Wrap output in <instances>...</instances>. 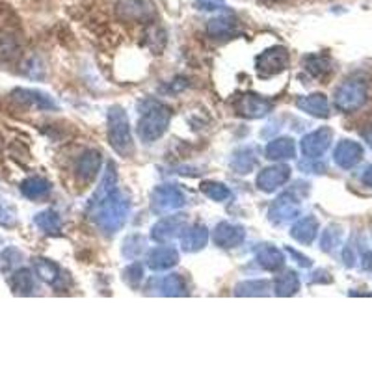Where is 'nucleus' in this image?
Instances as JSON below:
<instances>
[{
    "mask_svg": "<svg viewBox=\"0 0 372 372\" xmlns=\"http://www.w3.org/2000/svg\"><path fill=\"white\" fill-rule=\"evenodd\" d=\"M99 166H101V153L99 151H86L74 166V173H77L82 185H88L95 179Z\"/></svg>",
    "mask_w": 372,
    "mask_h": 372,
    "instance_id": "7",
    "label": "nucleus"
},
{
    "mask_svg": "<svg viewBox=\"0 0 372 372\" xmlns=\"http://www.w3.org/2000/svg\"><path fill=\"white\" fill-rule=\"evenodd\" d=\"M95 205L97 211L93 213V216L105 233H116L127 220L128 201L114 188H102L101 186V197Z\"/></svg>",
    "mask_w": 372,
    "mask_h": 372,
    "instance_id": "1",
    "label": "nucleus"
},
{
    "mask_svg": "<svg viewBox=\"0 0 372 372\" xmlns=\"http://www.w3.org/2000/svg\"><path fill=\"white\" fill-rule=\"evenodd\" d=\"M171 112L170 108L160 105V102H149L145 108L144 116L140 117V136L145 142H154L166 133V128L170 125Z\"/></svg>",
    "mask_w": 372,
    "mask_h": 372,
    "instance_id": "2",
    "label": "nucleus"
},
{
    "mask_svg": "<svg viewBox=\"0 0 372 372\" xmlns=\"http://www.w3.org/2000/svg\"><path fill=\"white\" fill-rule=\"evenodd\" d=\"M257 260H259V265L265 268V270H279L285 263V257L277 248L274 246H265V248H260L259 253H257Z\"/></svg>",
    "mask_w": 372,
    "mask_h": 372,
    "instance_id": "20",
    "label": "nucleus"
},
{
    "mask_svg": "<svg viewBox=\"0 0 372 372\" xmlns=\"http://www.w3.org/2000/svg\"><path fill=\"white\" fill-rule=\"evenodd\" d=\"M10 287L11 291L19 296H27V294H32L36 283H34L32 272L27 270V268H21L17 270L13 276L10 277Z\"/></svg>",
    "mask_w": 372,
    "mask_h": 372,
    "instance_id": "18",
    "label": "nucleus"
},
{
    "mask_svg": "<svg viewBox=\"0 0 372 372\" xmlns=\"http://www.w3.org/2000/svg\"><path fill=\"white\" fill-rule=\"evenodd\" d=\"M36 225L41 229L43 233L47 234H54L60 233V229H62V220L54 211H45V213H39L36 216Z\"/></svg>",
    "mask_w": 372,
    "mask_h": 372,
    "instance_id": "24",
    "label": "nucleus"
},
{
    "mask_svg": "<svg viewBox=\"0 0 372 372\" xmlns=\"http://www.w3.org/2000/svg\"><path fill=\"white\" fill-rule=\"evenodd\" d=\"M359 159H361V149H359V145L352 144V142H343V144L337 147V151H335V160H337L343 168H350V166L356 164Z\"/></svg>",
    "mask_w": 372,
    "mask_h": 372,
    "instance_id": "22",
    "label": "nucleus"
},
{
    "mask_svg": "<svg viewBox=\"0 0 372 372\" xmlns=\"http://www.w3.org/2000/svg\"><path fill=\"white\" fill-rule=\"evenodd\" d=\"M207 240H208L207 229L203 227V225H194V227L186 229L181 242L182 248H185L186 251H197L207 244Z\"/></svg>",
    "mask_w": 372,
    "mask_h": 372,
    "instance_id": "17",
    "label": "nucleus"
},
{
    "mask_svg": "<svg viewBox=\"0 0 372 372\" xmlns=\"http://www.w3.org/2000/svg\"><path fill=\"white\" fill-rule=\"evenodd\" d=\"M268 288V283L265 281H248L242 283L237 287V294L239 296H260V294H265V291Z\"/></svg>",
    "mask_w": 372,
    "mask_h": 372,
    "instance_id": "31",
    "label": "nucleus"
},
{
    "mask_svg": "<svg viewBox=\"0 0 372 372\" xmlns=\"http://www.w3.org/2000/svg\"><path fill=\"white\" fill-rule=\"evenodd\" d=\"M298 107L307 112V114H313V116H326L328 114V102H326L324 95H311L305 97V99H300Z\"/></svg>",
    "mask_w": 372,
    "mask_h": 372,
    "instance_id": "27",
    "label": "nucleus"
},
{
    "mask_svg": "<svg viewBox=\"0 0 372 372\" xmlns=\"http://www.w3.org/2000/svg\"><path fill=\"white\" fill-rule=\"evenodd\" d=\"M291 233H293V237L296 240H300L303 244H309V242L314 239V234H317V222H314L313 218L300 220V222L294 225Z\"/></svg>",
    "mask_w": 372,
    "mask_h": 372,
    "instance_id": "26",
    "label": "nucleus"
},
{
    "mask_svg": "<svg viewBox=\"0 0 372 372\" xmlns=\"http://www.w3.org/2000/svg\"><path fill=\"white\" fill-rule=\"evenodd\" d=\"M162 293L168 296H179V294L186 293V285L182 281V277L179 276H170L162 279Z\"/></svg>",
    "mask_w": 372,
    "mask_h": 372,
    "instance_id": "29",
    "label": "nucleus"
},
{
    "mask_svg": "<svg viewBox=\"0 0 372 372\" xmlns=\"http://www.w3.org/2000/svg\"><path fill=\"white\" fill-rule=\"evenodd\" d=\"M108 140L110 145L116 149L121 157L133 154V136H131V125H128L127 114L121 108H112L108 114Z\"/></svg>",
    "mask_w": 372,
    "mask_h": 372,
    "instance_id": "3",
    "label": "nucleus"
},
{
    "mask_svg": "<svg viewBox=\"0 0 372 372\" xmlns=\"http://www.w3.org/2000/svg\"><path fill=\"white\" fill-rule=\"evenodd\" d=\"M265 153H266V159H270V160L293 159L294 157L293 140H288V138L274 140V142H270V144L266 145Z\"/></svg>",
    "mask_w": 372,
    "mask_h": 372,
    "instance_id": "19",
    "label": "nucleus"
},
{
    "mask_svg": "<svg viewBox=\"0 0 372 372\" xmlns=\"http://www.w3.org/2000/svg\"><path fill=\"white\" fill-rule=\"evenodd\" d=\"M288 64V53L281 47H274L268 48L266 53H263L257 58V71H259L263 77H270V74H276L279 71H283Z\"/></svg>",
    "mask_w": 372,
    "mask_h": 372,
    "instance_id": "5",
    "label": "nucleus"
},
{
    "mask_svg": "<svg viewBox=\"0 0 372 372\" xmlns=\"http://www.w3.org/2000/svg\"><path fill=\"white\" fill-rule=\"evenodd\" d=\"M300 288V281H298V276L294 272H287L276 279V294L279 296H291Z\"/></svg>",
    "mask_w": 372,
    "mask_h": 372,
    "instance_id": "28",
    "label": "nucleus"
},
{
    "mask_svg": "<svg viewBox=\"0 0 372 372\" xmlns=\"http://www.w3.org/2000/svg\"><path fill=\"white\" fill-rule=\"evenodd\" d=\"M2 149H4V144H2V140H0V157H2Z\"/></svg>",
    "mask_w": 372,
    "mask_h": 372,
    "instance_id": "34",
    "label": "nucleus"
},
{
    "mask_svg": "<svg viewBox=\"0 0 372 372\" xmlns=\"http://www.w3.org/2000/svg\"><path fill=\"white\" fill-rule=\"evenodd\" d=\"M266 2H276V0H266Z\"/></svg>",
    "mask_w": 372,
    "mask_h": 372,
    "instance_id": "35",
    "label": "nucleus"
},
{
    "mask_svg": "<svg viewBox=\"0 0 372 372\" xmlns=\"http://www.w3.org/2000/svg\"><path fill=\"white\" fill-rule=\"evenodd\" d=\"M186 220L182 216H168L160 223H157L153 229V239L157 242H166V240H171L175 234H179L185 227Z\"/></svg>",
    "mask_w": 372,
    "mask_h": 372,
    "instance_id": "13",
    "label": "nucleus"
},
{
    "mask_svg": "<svg viewBox=\"0 0 372 372\" xmlns=\"http://www.w3.org/2000/svg\"><path fill=\"white\" fill-rule=\"evenodd\" d=\"M177 260H179V253H177L173 248H170V246H160V248L151 251V255H149V266H151L153 270H168V268L177 265Z\"/></svg>",
    "mask_w": 372,
    "mask_h": 372,
    "instance_id": "16",
    "label": "nucleus"
},
{
    "mask_svg": "<svg viewBox=\"0 0 372 372\" xmlns=\"http://www.w3.org/2000/svg\"><path fill=\"white\" fill-rule=\"evenodd\" d=\"M34 268H36L37 276L41 277L43 281L51 283V285H56L62 277L58 265H54L53 260L48 259H34Z\"/></svg>",
    "mask_w": 372,
    "mask_h": 372,
    "instance_id": "23",
    "label": "nucleus"
},
{
    "mask_svg": "<svg viewBox=\"0 0 372 372\" xmlns=\"http://www.w3.org/2000/svg\"><path fill=\"white\" fill-rule=\"evenodd\" d=\"M237 110L242 114V116L246 117H260L265 116V114H268L272 108V105L268 101H265L263 97H257V95H242L237 101Z\"/></svg>",
    "mask_w": 372,
    "mask_h": 372,
    "instance_id": "12",
    "label": "nucleus"
},
{
    "mask_svg": "<svg viewBox=\"0 0 372 372\" xmlns=\"http://www.w3.org/2000/svg\"><path fill=\"white\" fill-rule=\"evenodd\" d=\"M142 272H144V268H142V265H138V263L128 268V270H127V279L131 281V285H134V287L138 285V281L142 279Z\"/></svg>",
    "mask_w": 372,
    "mask_h": 372,
    "instance_id": "33",
    "label": "nucleus"
},
{
    "mask_svg": "<svg viewBox=\"0 0 372 372\" xmlns=\"http://www.w3.org/2000/svg\"><path fill=\"white\" fill-rule=\"evenodd\" d=\"M117 13L125 21H147L154 17L153 0H119Z\"/></svg>",
    "mask_w": 372,
    "mask_h": 372,
    "instance_id": "4",
    "label": "nucleus"
},
{
    "mask_svg": "<svg viewBox=\"0 0 372 372\" xmlns=\"http://www.w3.org/2000/svg\"><path fill=\"white\" fill-rule=\"evenodd\" d=\"M298 213H300V207H298V203L294 201V197L288 196V194L276 199L274 205L270 207V218L279 223L296 218Z\"/></svg>",
    "mask_w": 372,
    "mask_h": 372,
    "instance_id": "10",
    "label": "nucleus"
},
{
    "mask_svg": "<svg viewBox=\"0 0 372 372\" xmlns=\"http://www.w3.org/2000/svg\"><path fill=\"white\" fill-rule=\"evenodd\" d=\"M335 102L343 110H352V108L359 107L363 102V88L357 84L340 86L337 97H335Z\"/></svg>",
    "mask_w": 372,
    "mask_h": 372,
    "instance_id": "14",
    "label": "nucleus"
},
{
    "mask_svg": "<svg viewBox=\"0 0 372 372\" xmlns=\"http://www.w3.org/2000/svg\"><path fill=\"white\" fill-rule=\"evenodd\" d=\"M185 205V194L177 186H162L153 194V208L157 213H170Z\"/></svg>",
    "mask_w": 372,
    "mask_h": 372,
    "instance_id": "6",
    "label": "nucleus"
},
{
    "mask_svg": "<svg viewBox=\"0 0 372 372\" xmlns=\"http://www.w3.org/2000/svg\"><path fill=\"white\" fill-rule=\"evenodd\" d=\"M208 36L216 37V39H227L234 34V22L231 19H225V17H220V19H213L208 22L207 27Z\"/></svg>",
    "mask_w": 372,
    "mask_h": 372,
    "instance_id": "25",
    "label": "nucleus"
},
{
    "mask_svg": "<svg viewBox=\"0 0 372 372\" xmlns=\"http://www.w3.org/2000/svg\"><path fill=\"white\" fill-rule=\"evenodd\" d=\"M330 138L331 133L328 128H320L317 133L309 134L302 142L303 153L307 154V157H319V154L324 153L326 147L330 145Z\"/></svg>",
    "mask_w": 372,
    "mask_h": 372,
    "instance_id": "15",
    "label": "nucleus"
},
{
    "mask_svg": "<svg viewBox=\"0 0 372 372\" xmlns=\"http://www.w3.org/2000/svg\"><path fill=\"white\" fill-rule=\"evenodd\" d=\"M291 177V170L287 166H274V168H268V170H263L257 177V185H259L260 190L272 192L276 190L277 186L285 185Z\"/></svg>",
    "mask_w": 372,
    "mask_h": 372,
    "instance_id": "9",
    "label": "nucleus"
},
{
    "mask_svg": "<svg viewBox=\"0 0 372 372\" xmlns=\"http://www.w3.org/2000/svg\"><path fill=\"white\" fill-rule=\"evenodd\" d=\"M201 190L205 192V196H208L214 201H223V199H227L231 196V192L223 185H218V182H205V185H201Z\"/></svg>",
    "mask_w": 372,
    "mask_h": 372,
    "instance_id": "30",
    "label": "nucleus"
},
{
    "mask_svg": "<svg viewBox=\"0 0 372 372\" xmlns=\"http://www.w3.org/2000/svg\"><path fill=\"white\" fill-rule=\"evenodd\" d=\"M11 97L17 102L25 105V107H32L37 108V110H53V108H56V102L51 97L37 90H22V88H19V90L11 93Z\"/></svg>",
    "mask_w": 372,
    "mask_h": 372,
    "instance_id": "8",
    "label": "nucleus"
},
{
    "mask_svg": "<svg viewBox=\"0 0 372 372\" xmlns=\"http://www.w3.org/2000/svg\"><path fill=\"white\" fill-rule=\"evenodd\" d=\"M21 192L28 199H41L51 192V182H47L41 177H28L21 185Z\"/></svg>",
    "mask_w": 372,
    "mask_h": 372,
    "instance_id": "21",
    "label": "nucleus"
},
{
    "mask_svg": "<svg viewBox=\"0 0 372 372\" xmlns=\"http://www.w3.org/2000/svg\"><path fill=\"white\" fill-rule=\"evenodd\" d=\"M0 225L2 227H15L17 225V216L13 213V208H10L2 199H0Z\"/></svg>",
    "mask_w": 372,
    "mask_h": 372,
    "instance_id": "32",
    "label": "nucleus"
},
{
    "mask_svg": "<svg viewBox=\"0 0 372 372\" xmlns=\"http://www.w3.org/2000/svg\"><path fill=\"white\" fill-rule=\"evenodd\" d=\"M244 229L229 222L220 223L218 227H216V233H214L216 244L222 246V248H234V246H239L244 240Z\"/></svg>",
    "mask_w": 372,
    "mask_h": 372,
    "instance_id": "11",
    "label": "nucleus"
}]
</instances>
